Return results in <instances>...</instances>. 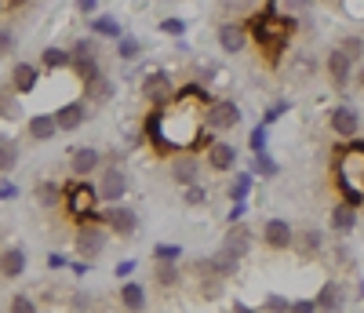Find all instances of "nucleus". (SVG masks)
Returning a JSON list of instances; mask_svg holds the SVG:
<instances>
[{"mask_svg": "<svg viewBox=\"0 0 364 313\" xmlns=\"http://www.w3.org/2000/svg\"><path fill=\"white\" fill-rule=\"evenodd\" d=\"M70 70L80 77V84L95 80L102 73V66H99V37H77L70 44Z\"/></svg>", "mask_w": 364, "mask_h": 313, "instance_id": "obj_1", "label": "nucleus"}, {"mask_svg": "<svg viewBox=\"0 0 364 313\" xmlns=\"http://www.w3.org/2000/svg\"><path fill=\"white\" fill-rule=\"evenodd\" d=\"M106 244H109V230L99 223V218H84V223H77V237H73L77 259H84V262L99 259L106 252Z\"/></svg>", "mask_w": 364, "mask_h": 313, "instance_id": "obj_2", "label": "nucleus"}, {"mask_svg": "<svg viewBox=\"0 0 364 313\" xmlns=\"http://www.w3.org/2000/svg\"><path fill=\"white\" fill-rule=\"evenodd\" d=\"M63 204L70 215H77V223H84V218H95L99 193L95 186H87V179H73L70 186H63Z\"/></svg>", "mask_w": 364, "mask_h": 313, "instance_id": "obj_3", "label": "nucleus"}, {"mask_svg": "<svg viewBox=\"0 0 364 313\" xmlns=\"http://www.w3.org/2000/svg\"><path fill=\"white\" fill-rule=\"evenodd\" d=\"M99 223L109 230V237H120V240H132L139 233V211L132 204H106L102 215H99Z\"/></svg>", "mask_w": 364, "mask_h": 313, "instance_id": "obj_4", "label": "nucleus"}, {"mask_svg": "<svg viewBox=\"0 0 364 313\" xmlns=\"http://www.w3.org/2000/svg\"><path fill=\"white\" fill-rule=\"evenodd\" d=\"M128 171L117 168V164H102L99 168V179H95V193H99V204H120L128 197Z\"/></svg>", "mask_w": 364, "mask_h": 313, "instance_id": "obj_5", "label": "nucleus"}, {"mask_svg": "<svg viewBox=\"0 0 364 313\" xmlns=\"http://www.w3.org/2000/svg\"><path fill=\"white\" fill-rule=\"evenodd\" d=\"M175 77L168 73V70H149L146 77H142V99L154 106V110H164L171 99H175Z\"/></svg>", "mask_w": 364, "mask_h": 313, "instance_id": "obj_6", "label": "nucleus"}, {"mask_svg": "<svg viewBox=\"0 0 364 313\" xmlns=\"http://www.w3.org/2000/svg\"><path fill=\"white\" fill-rule=\"evenodd\" d=\"M240 124V106L233 99H211L204 106V128L208 132H233Z\"/></svg>", "mask_w": 364, "mask_h": 313, "instance_id": "obj_7", "label": "nucleus"}, {"mask_svg": "<svg viewBox=\"0 0 364 313\" xmlns=\"http://www.w3.org/2000/svg\"><path fill=\"white\" fill-rule=\"evenodd\" d=\"M168 175L175 186H182V190H190V186L204 182V164H200V156L197 153H175L171 156V164H168Z\"/></svg>", "mask_w": 364, "mask_h": 313, "instance_id": "obj_8", "label": "nucleus"}, {"mask_svg": "<svg viewBox=\"0 0 364 313\" xmlns=\"http://www.w3.org/2000/svg\"><path fill=\"white\" fill-rule=\"evenodd\" d=\"M99 168H102V149H95V146H73L70 149L73 179H91V175H99Z\"/></svg>", "mask_w": 364, "mask_h": 313, "instance_id": "obj_9", "label": "nucleus"}, {"mask_svg": "<svg viewBox=\"0 0 364 313\" xmlns=\"http://www.w3.org/2000/svg\"><path fill=\"white\" fill-rule=\"evenodd\" d=\"M37 80H41V70L33 66V62H15L8 87L15 91L18 99H26V95H33V91H37Z\"/></svg>", "mask_w": 364, "mask_h": 313, "instance_id": "obj_10", "label": "nucleus"}, {"mask_svg": "<svg viewBox=\"0 0 364 313\" xmlns=\"http://www.w3.org/2000/svg\"><path fill=\"white\" fill-rule=\"evenodd\" d=\"M324 70H328L331 87H336V91H346V84H350V77H353V62H350L339 48H331V51H328V58H324Z\"/></svg>", "mask_w": 364, "mask_h": 313, "instance_id": "obj_11", "label": "nucleus"}, {"mask_svg": "<svg viewBox=\"0 0 364 313\" xmlns=\"http://www.w3.org/2000/svg\"><path fill=\"white\" fill-rule=\"evenodd\" d=\"M291 240H295V230H291L288 218H269V223L262 226V244L273 248V252H288Z\"/></svg>", "mask_w": 364, "mask_h": 313, "instance_id": "obj_12", "label": "nucleus"}, {"mask_svg": "<svg viewBox=\"0 0 364 313\" xmlns=\"http://www.w3.org/2000/svg\"><path fill=\"white\" fill-rule=\"evenodd\" d=\"M215 41H219V48H223L226 55H240V51L248 48V26H240V22H223L219 33H215Z\"/></svg>", "mask_w": 364, "mask_h": 313, "instance_id": "obj_13", "label": "nucleus"}, {"mask_svg": "<svg viewBox=\"0 0 364 313\" xmlns=\"http://www.w3.org/2000/svg\"><path fill=\"white\" fill-rule=\"evenodd\" d=\"M328 124H331V132H336L339 139H357L360 113L353 106H336V110H331V117H328Z\"/></svg>", "mask_w": 364, "mask_h": 313, "instance_id": "obj_14", "label": "nucleus"}, {"mask_svg": "<svg viewBox=\"0 0 364 313\" xmlns=\"http://www.w3.org/2000/svg\"><path fill=\"white\" fill-rule=\"evenodd\" d=\"M252 244H255V233H252V226H245V223H233V226L226 230V237H223V244H219V248L233 252L237 259H245V255L252 252Z\"/></svg>", "mask_w": 364, "mask_h": 313, "instance_id": "obj_15", "label": "nucleus"}, {"mask_svg": "<svg viewBox=\"0 0 364 313\" xmlns=\"http://www.w3.org/2000/svg\"><path fill=\"white\" fill-rule=\"evenodd\" d=\"M314 306H317V313H339L346 306V288L339 285V280H324Z\"/></svg>", "mask_w": 364, "mask_h": 313, "instance_id": "obj_16", "label": "nucleus"}, {"mask_svg": "<svg viewBox=\"0 0 364 313\" xmlns=\"http://www.w3.org/2000/svg\"><path fill=\"white\" fill-rule=\"evenodd\" d=\"M51 117H55V128L58 132H77L80 124L87 120V102L84 99L66 102V106H58V113H51Z\"/></svg>", "mask_w": 364, "mask_h": 313, "instance_id": "obj_17", "label": "nucleus"}, {"mask_svg": "<svg viewBox=\"0 0 364 313\" xmlns=\"http://www.w3.org/2000/svg\"><path fill=\"white\" fill-rule=\"evenodd\" d=\"M26 266H29L26 248L11 244V248H4V252H0V277H4V280H15V277H22V273H26Z\"/></svg>", "mask_w": 364, "mask_h": 313, "instance_id": "obj_18", "label": "nucleus"}, {"mask_svg": "<svg viewBox=\"0 0 364 313\" xmlns=\"http://www.w3.org/2000/svg\"><path fill=\"white\" fill-rule=\"evenodd\" d=\"M237 146L233 142H211L208 146V168L211 171H233L237 168Z\"/></svg>", "mask_w": 364, "mask_h": 313, "instance_id": "obj_19", "label": "nucleus"}, {"mask_svg": "<svg viewBox=\"0 0 364 313\" xmlns=\"http://www.w3.org/2000/svg\"><path fill=\"white\" fill-rule=\"evenodd\" d=\"M291 248H295L302 259H317V255H324V237H321V230L306 226V230H299V233H295Z\"/></svg>", "mask_w": 364, "mask_h": 313, "instance_id": "obj_20", "label": "nucleus"}, {"mask_svg": "<svg viewBox=\"0 0 364 313\" xmlns=\"http://www.w3.org/2000/svg\"><path fill=\"white\" fill-rule=\"evenodd\" d=\"M113 91H117L113 77L99 73L95 80H87V84H84V102H87V106H106V102L113 99Z\"/></svg>", "mask_w": 364, "mask_h": 313, "instance_id": "obj_21", "label": "nucleus"}, {"mask_svg": "<svg viewBox=\"0 0 364 313\" xmlns=\"http://www.w3.org/2000/svg\"><path fill=\"white\" fill-rule=\"evenodd\" d=\"M26 135H29V142H51L58 135L55 117L51 113H33V117L26 120Z\"/></svg>", "mask_w": 364, "mask_h": 313, "instance_id": "obj_22", "label": "nucleus"}, {"mask_svg": "<svg viewBox=\"0 0 364 313\" xmlns=\"http://www.w3.org/2000/svg\"><path fill=\"white\" fill-rule=\"evenodd\" d=\"M328 226H331V233L350 237L353 226H357V208H350L346 201H339L336 208H331V215H328Z\"/></svg>", "mask_w": 364, "mask_h": 313, "instance_id": "obj_23", "label": "nucleus"}, {"mask_svg": "<svg viewBox=\"0 0 364 313\" xmlns=\"http://www.w3.org/2000/svg\"><path fill=\"white\" fill-rule=\"evenodd\" d=\"M117 302L128 313H146V288L139 285V280H124V285L117 288Z\"/></svg>", "mask_w": 364, "mask_h": 313, "instance_id": "obj_24", "label": "nucleus"}, {"mask_svg": "<svg viewBox=\"0 0 364 313\" xmlns=\"http://www.w3.org/2000/svg\"><path fill=\"white\" fill-rule=\"evenodd\" d=\"M33 197H37V204H41L44 211H55L58 204H63V186H58L55 179H44V182H37Z\"/></svg>", "mask_w": 364, "mask_h": 313, "instance_id": "obj_25", "label": "nucleus"}, {"mask_svg": "<svg viewBox=\"0 0 364 313\" xmlns=\"http://www.w3.org/2000/svg\"><path fill=\"white\" fill-rule=\"evenodd\" d=\"M208 262H211V273H215V277H223V280L237 277V270H240V259H237L233 252H226V248H219V252L211 255Z\"/></svg>", "mask_w": 364, "mask_h": 313, "instance_id": "obj_26", "label": "nucleus"}, {"mask_svg": "<svg viewBox=\"0 0 364 313\" xmlns=\"http://www.w3.org/2000/svg\"><path fill=\"white\" fill-rule=\"evenodd\" d=\"M87 33L106 37V41H120V37H124V29H120V22L113 15H95V18L87 22Z\"/></svg>", "mask_w": 364, "mask_h": 313, "instance_id": "obj_27", "label": "nucleus"}, {"mask_svg": "<svg viewBox=\"0 0 364 313\" xmlns=\"http://www.w3.org/2000/svg\"><path fill=\"white\" fill-rule=\"evenodd\" d=\"M41 66L51 70V73H55V70H70V48H55V44L44 48V51H41Z\"/></svg>", "mask_w": 364, "mask_h": 313, "instance_id": "obj_28", "label": "nucleus"}, {"mask_svg": "<svg viewBox=\"0 0 364 313\" xmlns=\"http://www.w3.org/2000/svg\"><path fill=\"white\" fill-rule=\"evenodd\" d=\"M154 280L161 288H178L182 285V270L175 262H154Z\"/></svg>", "mask_w": 364, "mask_h": 313, "instance_id": "obj_29", "label": "nucleus"}, {"mask_svg": "<svg viewBox=\"0 0 364 313\" xmlns=\"http://www.w3.org/2000/svg\"><path fill=\"white\" fill-rule=\"evenodd\" d=\"M223 292H226V280H223V277H215V273L197 280V295H200L204 302H215V299H223Z\"/></svg>", "mask_w": 364, "mask_h": 313, "instance_id": "obj_30", "label": "nucleus"}, {"mask_svg": "<svg viewBox=\"0 0 364 313\" xmlns=\"http://www.w3.org/2000/svg\"><path fill=\"white\" fill-rule=\"evenodd\" d=\"M0 120H26L22 117V102H18V95L11 87L0 91Z\"/></svg>", "mask_w": 364, "mask_h": 313, "instance_id": "obj_31", "label": "nucleus"}, {"mask_svg": "<svg viewBox=\"0 0 364 313\" xmlns=\"http://www.w3.org/2000/svg\"><path fill=\"white\" fill-rule=\"evenodd\" d=\"M18 142L15 139H0V175H8V171H15L18 168Z\"/></svg>", "mask_w": 364, "mask_h": 313, "instance_id": "obj_32", "label": "nucleus"}, {"mask_svg": "<svg viewBox=\"0 0 364 313\" xmlns=\"http://www.w3.org/2000/svg\"><path fill=\"white\" fill-rule=\"evenodd\" d=\"M252 186H255V175H252V171H237L233 182H230V201H233V204L245 201V197L252 193Z\"/></svg>", "mask_w": 364, "mask_h": 313, "instance_id": "obj_33", "label": "nucleus"}, {"mask_svg": "<svg viewBox=\"0 0 364 313\" xmlns=\"http://www.w3.org/2000/svg\"><path fill=\"white\" fill-rule=\"evenodd\" d=\"M252 175H262V179H277V175H281V164L273 161L269 153H259V156H255V164H252Z\"/></svg>", "mask_w": 364, "mask_h": 313, "instance_id": "obj_34", "label": "nucleus"}, {"mask_svg": "<svg viewBox=\"0 0 364 313\" xmlns=\"http://www.w3.org/2000/svg\"><path fill=\"white\" fill-rule=\"evenodd\" d=\"M336 48H339V51H343V55H346L350 62H360V58H364V41H360L357 33H350V37H343V41H339Z\"/></svg>", "mask_w": 364, "mask_h": 313, "instance_id": "obj_35", "label": "nucleus"}, {"mask_svg": "<svg viewBox=\"0 0 364 313\" xmlns=\"http://www.w3.org/2000/svg\"><path fill=\"white\" fill-rule=\"evenodd\" d=\"M8 313H41V309H37V299L29 292H15L11 302H8Z\"/></svg>", "mask_w": 364, "mask_h": 313, "instance_id": "obj_36", "label": "nucleus"}, {"mask_svg": "<svg viewBox=\"0 0 364 313\" xmlns=\"http://www.w3.org/2000/svg\"><path fill=\"white\" fill-rule=\"evenodd\" d=\"M139 51H142V44H139L135 37H128V33L117 41V58H120V62H135V58H139Z\"/></svg>", "mask_w": 364, "mask_h": 313, "instance_id": "obj_37", "label": "nucleus"}, {"mask_svg": "<svg viewBox=\"0 0 364 313\" xmlns=\"http://www.w3.org/2000/svg\"><path fill=\"white\" fill-rule=\"evenodd\" d=\"M178 259H182L178 244H157L154 248V262H178Z\"/></svg>", "mask_w": 364, "mask_h": 313, "instance_id": "obj_38", "label": "nucleus"}, {"mask_svg": "<svg viewBox=\"0 0 364 313\" xmlns=\"http://www.w3.org/2000/svg\"><path fill=\"white\" fill-rule=\"evenodd\" d=\"M288 306H291V302H288L284 295L269 292V295H266V302H262V313H288Z\"/></svg>", "mask_w": 364, "mask_h": 313, "instance_id": "obj_39", "label": "nucleus"}, {"mask_svg": "<svg viewBox=\"0 0 364 313\" xmlns=\"http://www.w3.org/2000/svg\"><path fill=\"white\" fill-rule=\"evenodd\" d=\"M219 8H223L226 15H245V11L255 8V0H219Z\"/></svg>", "mask_w": 364, "mask_h": 313, "instance_id": "obj_40", "label": "nucleus"}, {"mask_svg": "<svg viewBox=\"0 0 364 313\" xmlns=\"http://www.w3.org/2000/svg\"><path fill=\"white\" fill-rule=\"evenodd\" d=\"M182 197H186V204H190V208H200V204H208V190H204V182L190 186V190L182 193Z\"/></svg>", "mask_w": 364, "mask_h": 313, "instance_id": "obj_41", "label": "nucleus"}, {"mask_svg": "<svg viewBox=\"0 0 364 313\" xmlns=\"http://www.w3.org/2000/svg\"><path fill=\"white\" fill-rule=\"evenodd\" d=\"M15 51V29L11 26H0V58Z\"/></svg>", "mask_w": 364, "mask_h": 313, "instance_id": "obj_42", "label": "nucleus"}, {"mask_svg": "<svg viewBox=\"0 0 364 313\" xmlns=\"http://www.w3.org/2000/svg\"><path fill=\"white\" fill-rule=\"evenodd\" d=\"M161 33L182 37V33H186V18H164V22H161Z\"/></svg>", "mask_w": 364, "mask_h": 313, "instance_id": "obj_43", "label": "nucleus"}, {"mask_svg": "<svg viewBox=\"0 0 364 313\" xmlns=\"http://www.w3.org/2000/svg\"><path fill=\"white\" fill-rule=\"evenodd\" d=\"M266 139H269L266 124H259V128L252 132V153H255V156H259V153H266Z\"/></svg>", "mask_w": 364, "mask_h": 313, "instance_id": "obj_44", "label": "nucleus"}, {"mask_svg": "<svg viewBox=\"0 0 364 313\" xmlns=\"http://www.w3.org/2000/svg\"><path fill=\"white\" fill-rule=\"evenodd\" d=\"M314 70H317V66H314V55H306V51H302V55L295 58V73H299V77H310Z\"/></svg>", "mask_w": 364, "mask_h": 313, "instance_id": "obj_45", "label": "nucleus"}, {"mask_svg": "<svg viewBox=\"0 0 364 313\" xmlns=\"http://www.w3.org/2000/svg\"><path fill=\"white\" fill-rule=\"evenodd\" d=\"M70 309H73V313H87V309H91L87 292H73V295H70Z\"/></svg>", "mask_w": 364, "mask_h": 313, "instance_id": "obj_46", "label": "nucleus"}, {"mask_svg": "<svg viewBox=\"0 0 364 313\" xmlns=\"http://www.w3.org/2000/svg\"><path fill=\"white\" fill-rule=\"evenodd\" d=\"M135 270H139V262H135V259H120V262L113 266V273H117L120 280H128V277H132Z\"/></svg>", "mask_w": 364, "mask_h": 313, "instance_id": "obj_47", "label": "nucleus"}, {"mask_svg": "<svg viewBox=\"0 0 364 313\" xmlns=\"http://www.w3.org/2000/svg\"><path fill=\"white\" fill-rule=\"evenodd\" d=\"M288 313H317V306H314V299H295L288 306Z\"/></svg>", "mask_w": 364, "mask_h": 313, "instance_id": "obj_48", "label": "nucleus"}, {"mask_svg": "<svg viewBox=\"0 0 364 313\" xmlns=\"http://www.w3.org/2000/svg\"><path fill=\"white\" fill-rule=\"evenodd\" d=\"M281 4H284V11H288V15H299V11H306V8L314 4V0H281Z\"/></svg>", "mask_w": 364, "mask_h": 313, "instance_id": "obj_49", "label": "nucleus"}, {"mask_svg": "<svg viewBox=\"0 0 364 313\" xmlns=\"http://www.w3.org/2000/svg\"><path fill=\"white\" fill-rule=\"evenodd\" d=\"M245 208H248L245 201H237V204L226 211V223H230V226H233V223H240V215H245Z\"/></svg>", "mask_w": 364, "mask_h": 313, "instance_id": "obj_50", "label": "nucleus"}, {"mask_svg": "<svg viewBox=\"0 0 364 313\" xmlns=\"http://www.w3.org/2000/svg\"><path fill=\"white\" fill-rule=\"evenodd\" d=\"M77 11L80 15H95L99 11V0H77Z\"/></svg>", "mask_w": 364, "mask_h": 313, "instance_id": "obj_51", "label": "nucleus"}, {"mask_svg": "<svg viewBox=\"0 0 364 313\" xmlns=\"http://www.w3.org/2000/svg\"><path fill=\"white\" fill-rule=\"evenodd\" d=\"M48 266H51V270H63V266H70V262H66L63 252H51V255H48Z\"/></svg>", "mask_w": 364, "mask_h": 313, "instance_id": "obj_52", "label": "nucleus"}, {"mask_svg": "<svg viewBox=\"0 0 364 313\" xmlns=\"http://www.w3.org/2000/svg\"><path fill=\"white\" fill-rule=\"evenodd\" d=\"M11 197H18V190L11 182H0V201H11Z\"/></svg>", "mask_w": 364, "mask_h": 313, "instance_id": "obj_53", "label": "nucleus"}, {"mask_svg": "<svg viewBox=\"0 0 364 313\" xmlns=\"http://www.w3.org/2000/svg\"><path fill=\"white\" fill-rule=\"evenodd\" d=\"M230 313H259V309H252L248 302H240V299H233V309Z\"/></svg>", "mask_w": 364, "mask_h": 313, "instance_id": "obj_54", "label": "nucleus"}, {"mask_svg": "<svg viewBox=\"0 0 364 313\" xmlns=\"http://www.w3.org/2000/svg\"><path fill=\"white\" fill-rule=\"evenodd\" d=\"M70 266H73V273H87V270H91L84 259H77V262H70Z\"/></svg>", "mask_w": 364, "mask_h": 313, "instance_id": "obj_55", "label": "nucleus"}, {"mask_svg": "<svg viewBox=\"0 0 364 313\" xmlns=\"http://www.w3.org/2000/svg\"><path fill=\"white\" fill-rule=\"evenodd\" d=\"M22 4H29V0H4V8H22Z\"/></svg>", "mask_w": 364, "mask_h": 313, "instance_id": "obj_56", "label": "nucleus"}, {"mask_svg": "<svg viewBox=\"0 0 364 313\" xmlns=\"http://www.w3.org/2000/svg\"><path fill=\"white\" fill-rule=\"evenodd\" d=\"M353 80H357V87H364V66H360V70L353 73Z\"/></svg>", "mask_w": 364, "mask_h": 313, "instance_id": "obj_57", "label": "nucleus"}, {"mask_svg": "<svg viewBox=\"0 0 364 313\" xmlns=\"http://www.w3.org/2000/svg\"><path fill=\"white\" fill-rule=\"evenodd\" d=\"M0 11H4V0H0Z\"/></svg>", "mask_w": 364, "mask_h": 313, "instance_id": "obj_58", "label": "nucleus"}]
</instances>
